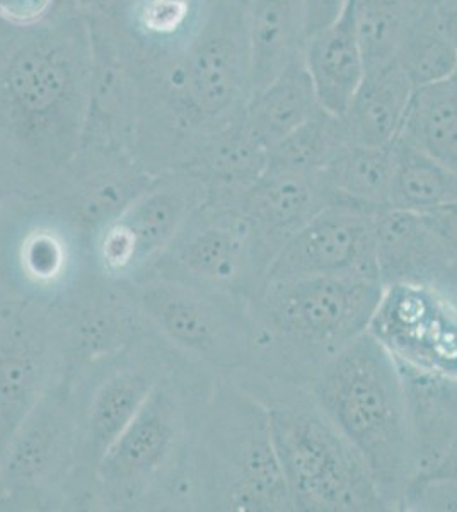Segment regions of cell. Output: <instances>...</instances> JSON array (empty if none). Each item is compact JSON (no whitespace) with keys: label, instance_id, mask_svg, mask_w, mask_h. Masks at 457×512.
<instances>
[{"label":"cell","instance_id":"19","mask_svg":"<svg viewBox=\"0 0 457 512\" xmlns=\"http://www.w3.org/2000/svg\"><path fill=\"white\" fill-rule=\"evenodd\" d=\"M93 67L81 149L132 151L135 99L132 81L115 35L103 16H86Z\"/></svg>","mask_w":457,"mask_h":512},{"label":"cell","instance_id":"25","mask_svg":"<svg viewBox=\"0 0 457 512\" xmlns=\"http://www.w3.org/2000/svg\"><path fill=\"white\" fill-rule=\"evenodd\" d=\"M394 147L347 146L318 173L326 207L377 216L393 209Z\"/></svg>","mask_w":457,"mask_h":512},{"label":"cell","instance_id":"37","mask_svg":"<svg viewBox=\"0 0 457 512\" xmlns=\"http://www.w3.org/2000/svg\"><path fill=\"white\" fill-rule=\"evenodd\" d=\"M123 0H74L84 16H108L122 4Z\"/></svg>","mask_w":457,"mask_h":512},{"label":"cell","instance_id":"28","mask_svg":"<svg viewBox=\"0 0 457 512\" xmlns=\"http://www.w3.org/2000/svg\"><path fill=\"white\" fill-rule=\"evenodd\" d=\"M268 168V151L239 115L203 142L185 171L205 183L209 192H238L253 185Z\"/></svg>","mask_w":457,"mask_h":512},{"label":"cell","instance_id":"20","mask_svg":"<svg viewBox=\"0 0 457 512\" xmlns=\"http://www.w3.org/2000/svg\"><path fill=\"white\" fill-rule=\"evenodd\" d=\"M377 268L382 286H435L454 265L423 214L388 209L374 217Z\"/></svg>","mask_w":457,"mask_h":512},{"label":"cell","instance_id":"35","mask_svg":"<svg viewBox=\"0 0 457 512\" xmlns=\"http://www.w3.org/2000/svg\"><path fill=\"white\" fill-rule=\"evenodd\" d=\"M64 0H0V23L31 28L52 18Z\"/></svg>","mask_w":457,"mask_h":512},{"label":"cell","instance_id":"15","mask_svg":"<svg viewBox=\"0 0 457 512\" xmlns=\"http://www.w3.org/2000/svg\"><path fill=\"white\" fill-rule=\"evenodd\" d=\"M53 311L64 352L65 379L156 333L128 287L96 272L53 304Z\"/></svg>","mask_w":457,"mask_h":512},{"label":"cell","instance_id":"32","mask_svg":"<svg viewBox=\"0 0 457 512\" xmlns=\"http://www.w3.org/2000/svg\"><path fill=\"white\" fill-rule=\"evenodd\" d=\"M347 146L342 118L321 108L268 151V168L318 175Z\"/></svg>","mask_w":457,"mask_h":512},{"label":"cell","instance_id":"1","mask_svg":"<svg viewBox=\"0 0 457 512\" xmlns=\"http://www.w3.org/2000/svg\"><path fill=\"white\" fill-rule=\"evenodd\" d=\"M93 67L91 31L74 0L31 28L0 23V190L50 192L76 159Z\"/></svg>","mask_w":457,"mask_h":512},{"label":"cell","instance_id":"14","mask_svg":"<svg viewBox=\"0 0 457 512\" xmlns=\"http://www.w3.org/2000/svg\"><path fill=\"white\" fill-rule=\"evenodd\" d=\"M367 332L394 361L457 379V311L434 286L382 287Z\"/></svg>","mask_w":457,"mask_h":512},{"label":"cell","instance_id":"7","mask_svg":"<svg viewBox=\"0 0 457 512\" xmlns=\"http://www.w3.org/2000/svg\"><path fill=\"white\" fill-rule=\"evenodd\" d=\"M125 286L154 332L217 378L234 381L249 366L255 321L248 299L164 275Z\"/></svg>","mask_w":457,"mask_h":512},{"label":"cell","instance_id":"5","mask_svg":"<svg viewBox=\"0 0 457 512\" xmlns=\"http://www.w3.org/2000/svg\"><path fill=\"white\" fill-rule=\"evenodd\" d=\"M193 512H296L273 446L268 408L217 379L191 451Z\"/></svg>","mask_w":457,"mask_h":512},{"label":"cell","instance_id":"24","mask_svg":"<svg viewBox=\"0 0 457 512\" xmlns=\"http://www.w3.org/2000/svg\"><path fill=\"white\" fill-rule=\"evenodd\" d=\"M415 86L396 60L365 70L364 79L343 111L350 146H391L400 137Z\"/></svg>","mask_w":457,"mask_h":512},{"label":"cell","instance_id":"34","mask_svg":"<svg viewBox=\"0 0 457 512\" xmlns=\"http://www.w3.org/2000/svg\"><path fill=\"white\" fill-rule=\"evenodd\" d=\"M400 511L457 512V478H415L406 490Z\"/></svg>","mask_w":457,"mask_h":512},{"label":"cell","instance_id":"33","mask_svg":"<svg viewBox=\"0 0 457 512\" xmlns=\"http://www.w3.org/2000/svg\"><path fill=\"white\" fill-rule=\"evenodd\" d=\"M367 69L394 59L415 6L411 0H353Z\"/></svg>","mask_w":457,"mask_h":512},{"label":"cell","instance_id":"3","mask_svg":"<svg viewBox=\"0 0 457 512\" xmlns=\"http://www.w3.org/2000/svg\"><path fill=\"white\" fill-rule=\"evenodd\" d=\"M217 376L176 350L96 472L94 512H193L191 451Z\"/></svg>","mask_w":457,"mask_h":512},{"label":"cell","instance_id":"18","mask_svg":"<svg viewBox=\"0 0 457 512\" xmlns=\"http://www.w3.org/2000/svg\"><path fill=\"white\" fill-rule=\"evenodd\" d=\"M214 0H123L103 16L127 67L174 59L195 40Z\"/></svg>","mask_w":457,"mask_h":512},{"label":"cell","instance_id":"22","mask_svg":"<svg viewBox=\"0 0 457 512\" xmlns=\"http://www.w3.org/2000/svg\"><path fill=\"white\" fill-rule=\"evenodd\" d=\"M304 64L321 108L340 117L367 70L353 0L333 23L307 36Z\"/></svg>","mask_w":457,"mask_h":512},{"label":"cell","instance_id":"21","mask_svg":"<svg viewBox=\"0 0 457 512\" xmlns=\"http://www.w3.org/2000/svg\"><path fill=\"white\" fill-rule=\"evenodd\" d=\"M396 364L405 390L417 477H425L434 472L457 437V379Z\"/></svg>","mask_w":457,"mask_h":512},{"label":"cell","instance_id":"6","mask_svg":"<svg viewBox=\"0 0 457 512\" xmlns=\"http://www.w3.org/2000/svg\"><path fill=\"white\" fill-rule=\"evenodd\" d=\"M267 408L273 446L296 512H391L367 461L324 414L313 393Z\"/></svg>","mask_w":457,"mask_h":512},{"label":"cell","instance_id":"39","mask_svg":"<svg viewBox=\"0 0 457 512\" xmlns=\"http://www.w3.org/2000/svg\"><path fill=\"white\" fill-rule=\"evenodd\" d=\"M425 477L457 478V437L451 444V448L447 449L439 465L435 466L434 472H430Z\"/></svg>","mask_w":457,"mask_h":512},{"label":"cell","instance_id":"27","mask_svg":"<svg viewBox=\"0 0 457 512\" xmlns=\"http://www.w3.org/2000/svg\"><path fill=\"white\" fill-rule=\"evenodd\" d=\"M319 110L321 105L302 53L267 86L251 94L244 117L261 146L270 151Z\"/></svg>","mask_w":457,"mask_h":512},{"label":"cell","instance_id":"43","mask_svg":"<svg viewBox=\"0 0 457 512\" xmlns=\"http://www.w3.org/2000/svg\"><path fill=\"white\" fill-rule=\"evenodd\" d=\"M451 207H456V209H457V204L456 205H451Z\"/></svg>","mask_w":457,"mask_h":512},{"label":"cell","instance_id":"13","mask_svg":"<svg viewBox=\"0 0 457 512\" xmlns=\"http://www.w3.org/2000/svg\"><path fill=\"white\" fill-rule=\"evenodd\" d=\"M65 381L52 304L0 296V454L48 391Z\"/></svg>","mask_w":457,"mask_h":512},{"label":"cell","instance_id":"17","mask_svg":"<svg viewBox=\"0 0 457 512\" xmlns=\"http://www.w3.org/2000/svg\"><path fill=\"white\" fill-rule=\"evenodd\" d=\"M152 180L154 175L128 149H81L45 197L91 245L94 234L120 216Z\"/></svg>","mask_w":457,"mask_h":512},{"label":"cell","instance_id":"23","mask_svg":"<svg viewBox=\"0 0 457 512\" xmlns=\"http://www.w3.org/2000/svg\"><path fill=\"white\" fill-rule=\"evenodd\" d=\"M243 204L275 256L299 229L326 209L318 175L275 168L265 169L243 190Z\"/></svg>","mask_w":457,"mask_h":512},{"label":"cell","instance_id":"10","mask_svg":"<svg viewBox=\"0 0 457 512\" xmlns=\"http://www.w3.org/2000/svg\"><path fill=\"white\" fill-rule=\"evenodd\" d=\"M174 354L176 350L154 333L65 379L76 414L79 468L91 512L99 463L168 371Z\"/></svg>","mask_w":457,"mask_h":512},{"label":"cell","instance_id":"12","mask_svg":"<svg viewBox=\"0 0 457 512\" xmlns=\"http://www.w3.org/2000/svg\"><path fill=\"white\" fill-rule=\"evenodd\" d=\"M207 193L205 183L185 169L154 176L144 193L94 234V272L123 284L147 277Z\"/></svg>","mask_w":457,"mask_h":512},{"label":"cell","instance_id":"29","mask_svg":"<svg viewBox=\"0 0 457 512\" xmlns=\"http://www.w3.org/2000/svg\"><path fill=\"white\" fill-rule=\"evenodd\" d=\"M400 137L457 173V74L415 89Z\"/></svg>","mask_w":457,"mask_h":512},{"label":"cell","instance_id":"36","mask_svg":"<svg viewBox=\"0 0 457 512\" xmlns=\"http://www.w3.org/2000/svg\"><path fill=\"white\" fill-rule=\"evenodd\" d=\"M348 0H306V38L333 23Z\"/></svg>","mask_w":457,"mask_h":512},{"label":"cell","instance_id":"4","mask_svg":"<svg viewBox=\"0 0 457 512\" xmlns=\"http://www.w3.org/2000/svg\"><path fill=\"white\" fill-rule=\"evenodd\" d=\"M311 393L367 461L389 511H400L417 465L393 355L371 333H362L324 367Z\"/></svg>","mask_w":457,"mask_h":512},{"label":"cell","instance_id":"42","mask_svg":"<svg viewBox=\"0 0 457 512\" xmlns=\"http://www.w3.org/2000/svg\"><path fill=\"white\" fill-rule=\"evenodd\" d=\"M6 200H7V195L6 193L2 192V190H0V217H2V210H4V204H6ZM2 294H6V292L2 291V289H0V296H2Z\"/></svg>","mask_w":457,"mask_h":512},{"label":"cell","instance_id":"2","mask_svg":"<svg viewBox=\"0 0 457 512\" xmlns=\"http://www.w3.org/2000/svg\"><path fill=\"white\" fill-rule=\"evenodd\" d=\"M382 287L355 277L267 279L251 299L253 357L232 383L265 407L311 393L324 367L367 332Z\"/></svg>","mask_w":457,"mask_h":512},{"label":"cell","instance_id":"38","mask_svg":"<svg viewBox=\"0 0 457 512\" xmlns=\"http://www.w3.org/2000/svg\"><path fill=\"white\" fill-rule=\"evenodd\" d=\"M440 21L457 48V0H442L437 6Z\"/></svg>","mask_w":457,"mask_h":512},{"label":"cell","instance_id":"30","mask_svg":"<svg viewBox=\"0 0 457 512\" xmlns=\"http://www.w3.org/2000/svg\"><path fill=\"white\" fill-rule=\"evenodd\" d=\"M394 147L393 209L429 214L457 204V173L403 137Z\"/></svg>","mask_w":457,"mask_h":512},{"label":"cell","instance_id":"16","mask_svg":"<svg viewBox=\"0 0 457 512\" xmlns=\"http://www.w3.org/2000/svg\"><path fill=\"white\" fill-rule=\"evenodd\" d=\"M374 217L326 207L278 251L267 279L355 277L381 282Z\"/></svg>","mask_w":457,"mask_h":512},{"label":"cell","instance_id":"8","mask_svg":"<svg viewBox=\"0 0 457 512\" xmlns=\"http://www.w3.org/2000/svg\"><path fill=\"white\" fill-rule=\"evenodd\" d=\"M0 512H91L64 381L36 403L0 454Z\"/></svg>","mask_w":457,"mask_h":512},{"label":"cell","instance_id":"26","mask_svg":"<svg viewBox=\"0 0 457 512\" xmlns=\"http://www.w3.org/2000/svg\"><path fill=\"white\" fill-rule=\"evenodd\" d=\"M253 93L301 57L306 43V0H248Z\"/></svg>","mask_w":457,"mask_h":512},{"label":"cell","instance_id":"11","mask_svg":"<svg viewBox=\"0 0 457 512\" xmlns=\"http://www.w3.org/2000/svg\"><path fill=\"white\" fill-rule=\"evenodd\" d=\"M89 239L45 195L7 197L0 217V289L57 304L93 274Z\"/></svg>","mask_w":457,"mask_h":512},{"label":"cell","instance_id":"31","mask_svg":"<svg viewBox=\"0 0 457 512\" xmlns=\"http://www.w3.org/2000/svg\"><path fill=\"white\" fill-rule=\"evenodd\" d=\"M394 60L415 89L456 76L457 48L440 21L437 7H415Z\"/></svg>","mask_w":457,"mask_h":512},{"label":"cell","instance_id":"40","mask_svg":"<svg viewBox=\"0 0 457 512\" xmlns=\"http://www.w3.org/2000/svg\"><path fill=\"white\" fill-rule=\"evenodd\" d=\"M434 287L435 289H439V291L449 299V303H451L457 311V268L452 267Z\"/></svg>","mask_w":457,"mask_h":512},{"label":"cell","instance_id":"41","mask_svg":"<svg viewBox=\"0 0 457 512\" xmlns=\"http://www.w3.org/2000/svg\"><path fill=\"white\" fill-rule=\"evenodd\" d=\"M415 7H437L442 0H411Z\"/></svg>","mask_w":457,"mask_h":512},{"label":"cell","instance_id":"9","mask_svg":"<svg viewBox=\"0 0 457 512\" xmlns=\"http://www.w3.org/2000/svg\"><path fill=\"white\" fill-rule=\"evenodd\" d=\"M273 260L275 253L244 209L243 190H214L149 275L190 280L251 301L267 282Z\"/></svg>","mask_w":457,"mask_h":512}]
</instances>
